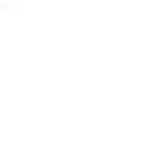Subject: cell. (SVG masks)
Returning <instances> with one entry per match:
<instances>
[]
</instances>
